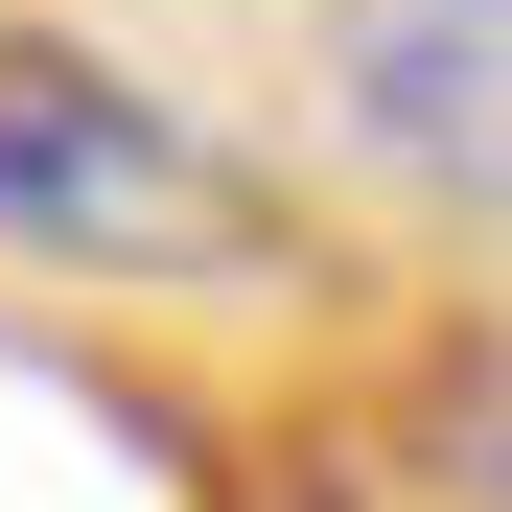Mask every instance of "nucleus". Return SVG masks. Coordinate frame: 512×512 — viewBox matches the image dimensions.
Instances as JSON below:
<instances>
[{
  "instance_id": "1",
  "label": "nucleus",
  "mask_w": 512,
  "mask_h": 512,
  "mask_svg": "<svg viewBox=\"0 0 512 512\" xmlns=\"http://www.w3.org/2000/svg\"><path fill=\"white\" fill-rule=\"evenodd\" d=\"M0 256L70 303H233L303 233L163 70H117L94 24H0Z\"/></svg>"
},
{
  "instance_id": "2",
  "label": "nucleus",
  "mask_w": 512,
  "mask_h": 512,
  "mask_svg": "<svg viewBox=\"0 0 512 512\" xmlns=\"http://www.w3.org/2000/svg\"><path fill=\"white\" fill-rule=\"evenodd\" d=\"M303 70L350 117V163L512 233V0H303Z\"/></svg>"
}]
</instances>
